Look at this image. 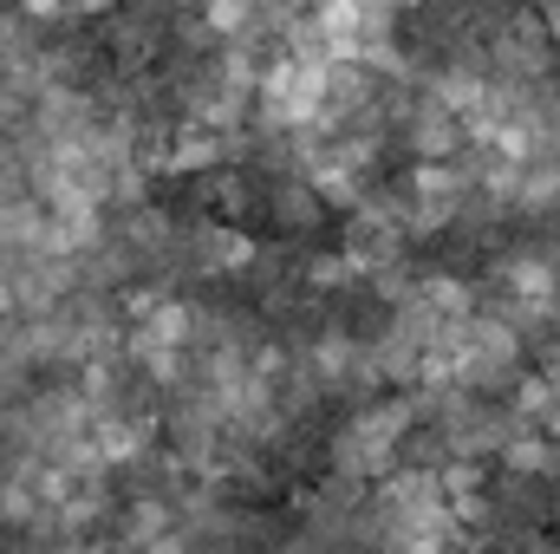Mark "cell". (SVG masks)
Masks as SVG:
<instances>
[{
	"label": "cell",
	"instance_id": "1",
	"mask_svg": "<svg viewBox=\"0 0 560 554\" xmlns=\"http://www.w3.org/2000/svg\"><path fill=\"white\" fill-rule=\"evenodd\" d=\"M202 7H209V26H215V33H235L242 13H248V0H202Z\"/></svg>",
	"mask_w": 560,
	"mask_h": 554
}]
</instances>
